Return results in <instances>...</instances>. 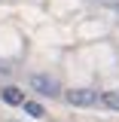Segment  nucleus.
Wrapping results in <instances>:
<instances>
[{
    "label": "nucleus",
    "instance_id": "f257e3e1",
    "mask_svg": "<svg viewBox=\"0 0 119 122\" xmlns=\"http://www.w3.org/2000/svg\"><path fill=\"white\" fill-rule=\"evenodd\" d=\"M64 98H67L70 107H95V104H101V95L95 89H70Z\"/></svg>",
    "mask_w": 119,
    "mask_h": 122
},
{
    "label": "nucleus",
    "instance_id": "f03ea898",
    "mask_svg": "<svg viewBox=\"0 0 119 122\" xmlns=\"http://www.w3.org/2000/svg\"><path fill=\"white\" fill-rule=\"evenodd\" d=\"M31 82V89L37 92V95H46V98H55V95H58V82H55V79H52V76H46V73H34L28 79Z\"/></svg>",
    "mask_w": 119,
    "mask_h": 122
},
{
    "label": "nucleus",
    "instance_id": "7ed1b4c3",
    "mask_svg": "<svg viewBox=\"0 0 119 122\" xmlns=\"http://www.w3.org/2000/svg\"><path fill=\"white\" fill-rule=\"evenodd\" d=\"M3 101L15 107V104H25V95L15 89V86H6V89H3Z\"/></svg>",
    "mask_w": 119,
    "mask_h": 122
},
{
    "label": "nucleus",
    "instance_id": "20e7f679",
    "mask_svg": "<svg viewBox=\"0 0 119 122\" xmlns=\"http://www.w3.org/2000/svg\"><path fill=\"white\" fill-rule=\"evenodd\" d=\"M101 104H104V107H110V110H119V89L104 92V95H101Z\"/></svg>",
    "mask_w": 119,
    "mask_h": 122
},
{
    "label": "nucleus",
    "instance_id": "39448f33",
    "mask_svg": "<svg viewBox=\"0 0 119 122\" xmlns=\"http://www.w3.org/2000/svg\"><path fill=\"white\" fill-rule=\"evenodd\" d=\"M25 110H28V116H34V119L43 116V107L37 104V101H25Z\"/></svg>",
    "mask_w": 119,
    "mask_h": 122
}]
</instances>
